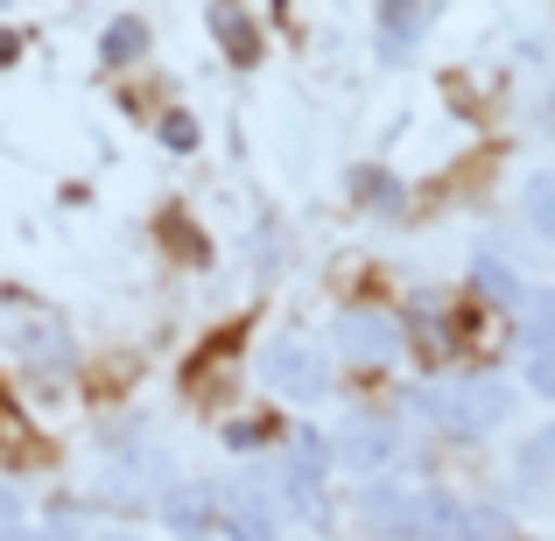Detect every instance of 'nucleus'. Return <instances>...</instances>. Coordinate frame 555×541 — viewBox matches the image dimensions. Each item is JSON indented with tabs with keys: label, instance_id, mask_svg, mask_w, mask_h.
I'll list each match as a JSON object with an SVG mask.
<instances>
[{
	"label": "nucleus",
	"instance_id": "1",
	"mask_svg": "<svg viewBox=\"0 0 555 541\" xmlns=\"http://www.w3.org/2000/svg\"><path fill=\"white\" fill-rule=\"evenodd\" d=\"M457 506L450 492H429V486H401V478H366L359 492V528L373 541H450L457 528Z\"/></svg>",
	"mask_w": 555,
	"mask_h": 541
},
{
	"label": "nucleus",
	"instance_id": "2",
	"mask_svg": "<svg viewBox=\"0 0 555 541\" xmlns=\"http://www.w3.org/2000/svg\"><path fill=\"white\" fill-rule=\"evenodd\" d=\"M408 408L429 415L443 436H464V443H472V436H492L514 415V387H506V379H450V387H422Z\"/></svg>",
	"mask_w": 555,
	"mask_h": 541
},
{
	"label": "nucleus",
	"instance_id": "3",
	"mask_svg": "<svg viewBox=\"0 0 555 541\" xmlns=\"http://www.w3.org/2000/svg\"><path fill=\"white\" fill-rule=\"evenodd\" d=\"M331 379L338 373H331L324 345H310V338H268V352H260V387L296 408H317L331 394Z\"/></svg>",
	"mask_w": 555,
	"mask_h": 541
},
{
	"label": "nucleus",
	"instance_id": "4",
	"mask_svg": "<svg viewBox=\"0 0 555 541\" xmlns=\"http://www.w3.org/2000/svg\"><path fill=\"white\" fill-rule=\"evenodd\" d=\"M401 422L393 415H345L331 429V472H359V478H387V464H401Z\"/></svg>",
	"mask_w": 555,
	"mask_h": 541
},
{
	"label": "nucleus",
	"instance_id": "5",
	"mask_svg": "<svg viewBox=\"0 0 555 541\" xmlns=\"http://www.w3.org/2000/svg\"><path fill=\"white\" fill-rule=\"evenodd\" d=\"M331 338H338V352L345 359H393V345H401V331L387 324V317H338V331H331Z\"/></svg>",
	"mask_w": 555,
	"mask_h": 541
},
{
	"label": "nucleus",
	"instance_id": "6",
	"mask_svg": "<svg viewBox=\"0 0 555 541\" xmlns=\"http://www.w3.org/2000/svg\"><path fill=\"white\" fill-rule=\"evenodd\" d=\"M520 338H528V359L555 352V288H528L520 296Z\"/></svg>",
	"mask_w": 555,
	"mask_h": 541
},
{
	"label": "nucleus",
	"instance_id": "7",
	"mask_svg": "<svg viewBox=\"0 0 555 541\" xmlns=\"http://www.w3.org/2000/svg\"><path fill=\"white\" fill-rule=\"evenodd\" d=\"M429 22H436L429 8H387V14H379V56H387V64H393V56H415V36Z\"/></svg>",
	"mask_w": 555,
	"mask_h": 541
},
{
	"label": "nucleus",
	"instance_id": "8",
	"mask_svg": "<svg viewBox=\"0 0 555 541\" xmlns=\"http://www.w3.org/2000/svg\"><path fill=\"white\" fill-rule=\"evenodd\" d=\"M514 478H520V486L555 478V422H542L534 436H520V443H514Z\"/></svg>",
	"mask_w": 555,
	"mask_h": 541
},
{
	"label": "nucleus",
	"instance_id": "9",
	"mask_svg": "<svg viewBox=\"0 0 555 541\" xmlns=\"http://www.w3.org/2000/svg\"><path fill=\"white\" fill-rule=\"evenodd\" d=\"M520 211H528V226L555 246V169H534V177L520 183Z\"/></svg>",
	"mask_w": 555,
	"mask_h": 541
},
{
	"label": "nucleus",
	"instance_id": "10",
	"mask_svg": "<svg viewBox=\"0 0 555 541\" xmlns=\"http://www.w3.org/2000/svg\"><path fill=\"white\" fill-rule=\"evenodd\" d=\"M450 541H514V520H506V506H457Z\"/></svg>",
	"mask_w": 555,
	"mask_h": 541
},
{
	"label": "nucleus",
	"instance_id": "11",
	"mask_svg": "<svg viewBox=\"0 0 555 541\" xmlns=\"http://www.w3.org/2000/svg\"><path fill=\"white\" fill-rule=\"evenodd\" d=\"M99 50H106V64H141V56H149V22H141V14L106 22V42H99Z\"/></svg>",
	"mask_w": 555,
	"mask_h": 541
},
{
	"label": "nucleus",
	"instance_id": "12",
	"mask_svg": "<svg viewBox=\"0 0 555 541\" xmlns=\"http://www.w3.org/2000/svg\"><path fill=\"white\" fill-rule=\"evenodd\" d=\"M478 288H486L492 302H514V310H520V296H528V282L514 274V260H500V254H478Z\"/></svg>",
	"mask_w": 555,
	"mask_h": 541
},
{
	"label": "nucleus",
	"instance_id": "13",
	"mask_svg": "<svg viewBox=\"0 0 555 541\" xmlns=\"http://www.w3.org/2000/svg\"><path fill=\"white\" fill-rule=\"evenodd\" d=\"M0 541H78L70 520H22V528H8Z\"/></svg>",
	"mask_w": 555,
	"mask_h": 541
},
{
	"label": "nucleus",
	"instance_id": "14",
	"mask_svg": "<svg viewBox=\"0 0 555 541\" xmlns=\"http://www.w3.org/2000/svg\"><path fill=\"white\" fill-rule=\"evenodd\" d=\"M163 141H169V149H197V120H190V113H169V120H163Z\"/></svg>",
	"mask_w": 555,
	"mask_h": 541
},
{
	"label": "nucleus",
	"instance_id": "15",
	"mask_svg": "<svg viewBox=\"0 0 555 541\" xmlns=\"http://www.w3.org/2000/svg\"><path fill=\"white\" fill-rule=\"evenodd\" d=\"M528 394H542V401H555V352L528 359Z\"/></svg>",
	"mask_w": 555,
	"mask_h": 541
},
{
	"label": "nucleus",
	"instance_id": "16",
	"mask_svg": "<svg viewBox=\"0 0 555 541\" xmlns=\"http://www.w3.org/2000/svg\"><path fill=\"white\" fill-rule=\"evenodd\" d=\"M8 528H22V492L0 486V534H8Z\"/></svg>",
	"mask_w": 555,
	"mask_h": 541
},
{
	"label": "nucleus",
	"instance_id": "17",
	"mask_svg": "<svg viewBox=\"0 0 555 541\" xmlns=\"http://www.w3.org/2000/svg\"><path fill=\"white\" fill-rule=\"evenodd\" d=\"M225 443H232V450H260V429H254V422H232Z\"/></svg>",
	"mask_w": 555,
	"mask_h": 541
},
{
	"label": "nucleus",
	"instance_id": "18",
	"mask_svg": "<svg viewBox=\"0 0 555 541\" xmlns=\"http://www.w3.org/2000/svg\"><path fill=\"white\" fill-rule=\"evenodd\" d=\"M92 541H149V534H134V528H106V534H92Z\"/></svg>",
	"mask_w": 555,
	"mask_h": 541
},
{
	"label": "nucleus",
	"instance_id": "19",
	"mask_svg": "<svg viewBox=\"0 0 555 541\" xmlns=\"http://www.w3.org/2000/svg\"><path fill=\"white\" fill-rule=\"evenodd\" d=\"M8 56H14V36H0V64H8Z\"/></svg>",
	"mask_w": 555,
	"mask_h": 541
},
{
	"label": "nucleus",
	"instance_id": "20",
	"mask_svg": "<svg viewBox=\"0 0 555 541\" xmlns=\"http://www.w3.org/2000/svg\"><path fill=\"white\" fill-rule=\"evenodd\" d=\"M177 541H218V534H211V528H204V534H177Z\"/></svg>",
	"mask_w": 555,
	"mask_h": 541
},
{
	"label": "nucleus",
	"instance_id": "21",
	"mask_svg": "<svg viewBox=\"0 0 555 541\" xmlns=\"http://www.w3.org/2000/svg\"><path fill=\"white\" fill-rule=\"evenodd\" d=\"M548 113H555V99H548Z\"/></svg>",
	"mask_w": 555,
	"mask_h": 541
}]
</instances>
